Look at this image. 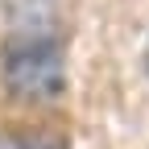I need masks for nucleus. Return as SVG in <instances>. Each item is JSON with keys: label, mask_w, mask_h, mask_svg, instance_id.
<instances>
[{"label": "nucleus", "mask_w": 149, "mask_h": 149, "mask_svg": "<svg viewBox=\"0 0 149 149\" xmlns=\"http://www.w3.org/2000/svg\"><path fill=\"white\" fill-rule=\"evenodd\" d=\"M4 91L25 104H50L66 91V58L50 33H13L0 46Z\"/></svg>", "instance_id": "1"}, {"label": "nucleus", "mask_w": 149, "mask_h": 149, "mask_svg": "<svg viewBox=\"0 0 149 149\" xmlns=\"http://www.w3.org/2000/svg\"><path fill=\"white\" fill-rule=\"evenodd\" d=\"M145 79H149V37H145Z\"/></svg>", "instance_id": "2"}]
</instances>
